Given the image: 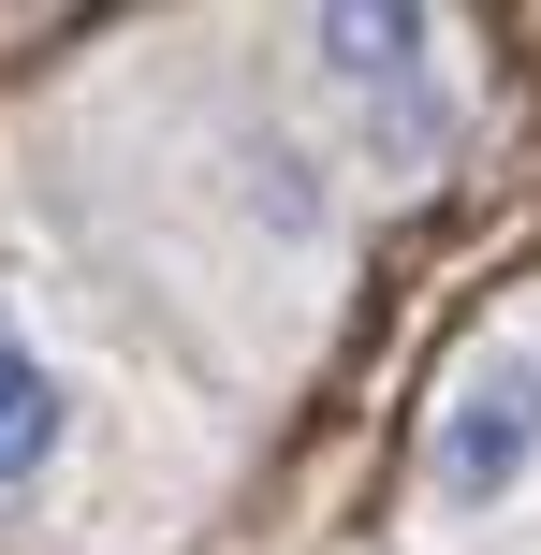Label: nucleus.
<instances>
[{"label": "nucleus", "mask_w": 541, "mask_h": 555, "mask_svg": "<svg viewBox=\"0 0 541 555\" xmlns=\"http://www.w3.org/2000/svg\"><path fill=\"white\" fill-rule=\"evenodd\" d=\"M74 424H88L74 351L44 336V307H29V293H0V512H29L59 468H74Z\"/></svg>", "instance_id": "obj_3"}, {"label": "nucleus", "mask_w": 541, "mask_h": 555, "mask_svg": "<svg viewBox=\"0 0 541 555\" xmlns=\"http://www.w3.org/2000/svg\"><path fill=\"white\" fill-rule=\"evenodd\" d=\"M293 59H308V88H322L337 132H410L396 162L439 176V132H454V88H468V59H454L439 15H410V0H337V15H293Z\"/></svg>", "instance_id": "obj_2"}, {"label": "nucleus", "mask_w": 541, "mask_h": 555, "mask_svg": "<svg viewBox=\"0 0 541 555\" xmlns=\"http://www.w3.org/2000/svg\"><path fill=\"white\" fill-rule=\"evenodd\" d=\"M541 512V336L498 322L439 365L410 424V527L425 541H513Z\"/></svg>", "instance_id": "obj_1"}]
</instances>
